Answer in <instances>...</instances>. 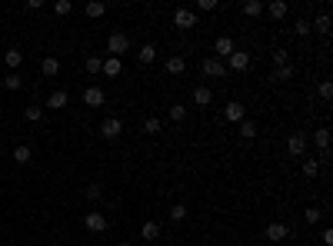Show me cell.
Here are the masks:
<instances>
[{
  "label": "cell",
  "instance_id": "obj_9",
  "mask_svg": "<svg viewBox=\"0 0 333 246\" xmlns=\"http://www.w3.org/2000/svg\"><path fill=\"white\" fill-rule=\"evenodd\" d=\"M84 104H87V107H103V104H107L103 87H97V83H94V87H87V90H84Z\"/></svg>",
  "mask_w": 333,
  "mask_h": 246
},
{
  "label": "cell",
  "instance_id": "obj_21",
  "mask_svg": "<svg viewBox=\"0 0 333 246\" xmlns=\"http://www.w3.org/2000/svg\"><path fill=\"white\" fill-rule=\"evenodd\" d=\"M183 70H187V60H183V57H170V60H166V73H174V77H180Z\"/></svg>",
  "mask_w": 333,
  "mask_h": 246
},
{
  "label": "cell",
  "instance_id": "obj_43",
  "mask_svg": "<svg viewBox=\"0 0 333 246\" xmlns=\"http://www.w3.org/2000/svg\"><path fill=\"white\" fill-rule=\"evenodd\" d=\"M117 246H130V243H117Z\"/></svg>",
  "mask_w": 333,
  "mask_h": 246
},
{
  "label": "cell",
  "instance_id": "obj_4",
  "mask_svg": "<svg viewBox=\"0 0 333 246\" xmlns=\"http://www.w3.org/2000/svg\"><path fill=\"white\" fill-rule=\"evenodd\" d=\"M174 24L180 27V30H193V27H197V14L187 10V7H177L174 10Z\"/></svg>",
  "mask_w": 333,
  "mask_h": 246
},
{
  "label": "cell",
  "instance_id": "obj_8",
  "mask_svg": "<svg viewBox=\"0 0 333 246\" xmlns=\"http://www.w3.org/2000/svg\"><path fill=\"white\" fill-rule=\"evenodd\" d=\"M200 70H203V77H223V73H227V67H223V60H217V57H203Z\"/></svg>",
  "mask_w": 333,
  "mask_h": 246
},
{
  "label": "cell",
  "instance_id": "obj_15",
  "mask_svg": "<svg viewBox=\"0 0 333 246\" xmlns=\"http://www.w3.org/2000/svg\"><path fill=\"white\" fill-rule=\"evenodd\" d=\"M4 64H7V67H10V70H14V73H17V67L24 64V54H20V50H17V47H10V50H7V54H4Z\"/></svg>",
  "mask_w": 333,
  "mask_h": 246
},
{
  "label": "cell",
  "instance_id": "obj_27",
  "mask_svg": "<svg viewBox=\"0 0 333 246\" xmlns=\"http://www.w3.org/2000/svg\"><path fill=\"white\" fill-rule=\"evenodd\" d=\"M143 130H147L150 136H157L160 130H163V123H160V117H147V120H143Z\"/></svg>",
  "mask_w": 333,
  "mask_h": 246
},
{
  "label": "cell",
  "instance_id": "obj_3",
  "mask_svg": "<svg viewBox=\"0 0 333 246\" xmlns=\"http://www.w3.org/2000/svg\"><path fill=\"white\" fill-rule=\"evenodd\" d=\"M223 120H227V123H243V120H246V107L240 104V100H230V104L223 107Z\"/></svg>",
  "mask_w": 333,
  "mask_h": 246
},
{
  "label": "cell",
  "instance_id": "obj_33",
  "mask_svg": "<svg viewBox=\"0 0 333 246\" xmlns=\"http://www.w3.org/2000/svg\"><path fill=\"white\" fill-rule=\"evenodd\" d=\"M273 80H277V83H286V80H294V67H280V70H273Z\"/></svg>",
  "mask_w": 333,
  "mask_h": 246
},
{
  "label": "cell",
  "instance_id": "obj_37",
  "mask_svg": "<svg viewBox=\"0 0 333 246\" xmlns=\"http://www.w3.org/2000/svg\"><path fill=\"white\" fill-rule=\"evenodd\" d=\"M70 10H73V4H70V0H57V4H54V14H60V17H67Z\"/></svg>",
  "mask_w": 333,
  "mask_h": 246
},
{
  "label": "cell",
  "instance_id": "obj_32",
  "mask_svg": "<svg viewBox=\"0 0 333 246\" xmlns=\"http://www.w3.org/2000/svg\"><path fill=\"white\" fill-rule=\"evenodd\" d=\"M273 67H290V54H286V50H273Z\"/></svg>",
  "mask_w": 333,
  "mask_h": 246
},
{
  "label": "cell",
  "instance_id": "obj_38",
  "mask_svg": "<svg viewBox=\"0 0 333 246\" xmlns=\"http://www.w3.org/2000/svg\"><path fill=\"white\" fill-rule=\"evenodd\" d=\"M84 193H87V200H100V196H103V186H100V183H90Z\"/></svg>",
  "mask_w": 333,
  "mask_h": 246
},
{
  "label": "cell",
  "instance_id": "obj_39",
  "mask_svg": "<svg viewBox=\"0 0 333 246\" xmlns=\"http://www.w3.org/2000/svg\"><path fill=\"white\" fill-rule=\"evenodd\" d=\"M294 33H297V37H310V20H297Z\"/></svg>",
  "mask_w": 333,
  "mask_h": 246
},
{
  "label": "cell",
  "instance_id": "obj_7",
  "mask_svg": "<svg viewBox=\"0 0 333 246\" xmlns=\"http://www.w3.org/2000/svg\"><path fill=\"white\" fill-rule=\"evenodd\" d=\"M286 153H290V157H303V153H307V136H303V133H290V136H286Z\"/></svg>",
  "mask_w": 333,
  "mask_h": 246
},
{
  "label": "cell",
  "instance_id": "obj_16",
  "mask_svg": "<svg viewBox=\"0 0 333 246\" xmlns=\"http://www.w3.org/2000/svg\"><path fill=\"white\" fill-rule=\"evenodd\" d=\"M313 143H317V146H320V153L326 157V150H330V130H326V127H320L317 133H313Z\"/></svg>",
  "mask_w": 333,
  "mask_h": 246
},
{
  "label": "cell",
  "instance_id": "obj_17",
  "mask_svg": "<svg viewBox=\"0 0 333 246\" xmlns=\"http://www.w3.org/2000/svg\"><path fill=\"white\" fill-rule=\"evenodd\" d=\"M137 60H140V64H153V60H157V47H153V43H143V47L137 50Z\"/></svg>",
  "mask_w": 333,
  "mask_h": 246
},
{
  "label": "cell",
  "instance_id": "obj_5",
  "mask_svg": "<svg viewBox=\"0 0 333 246\" xmlns=\"http://www.w3.org/2000/svg\"><path fill=\"white\" fill-rule=\"evenodd\" d=\"M246 67H250V54H243V50H233V54L227 57V70L230 73H243Z\"/></svg>",
  "mask_w": 333,
  "mask_h": 246
},
{
  "label": "cell",
  "instance_id": "obj_19",
  "mask_svg": "<svg viewBox=\"0 0 333 246\" xmlns=\"http://www.w3.org/2000/svg\"><path fill=\"white\" fill-rule=\"evenodd\" d=\"M310 30H317V33H323V37H326V33H330V14L323 10V14H320L317 20L310 24Z\"/></svg>",
  "mask_w": 333,
  "mask_h": 246
},
{
  "label": "cell",
  "instance_id": "obj_23",
  "mask_svg": "<svg viewBox=\"0 0 333 246\" xmlns=\"http://www.w3.org/2000/svg\"><path fill=\"white\" fill-rule=\"evenodd\" d=\"M100 73H107V77H117V73H120V57H107Z\"/></svg>",
  "mask_w": 333,
  "mask_h": 246
},
{
  "label": "cell",
  "instance_id": "obj_41",
  "mask_svg": "<svg viewBox=\"0 0 333 246\" xmlns=\"http://www.w3.org/2000/svg\"><path fill=\"white\" fill-rule=\"evenodd\" d=\"M320 96H323V100H330V96H333V83H330V80L320 83Z\"/></svg>",
  "mask_w": 333,
  "mask_h": 246
},
{
  "label": "cell",
  "instance_id": "obj_20",
  "mask_svg": "<svg viewBox=\"0 0 333 246\" xmlns=\"http://www.w3.org/2000/svg\"><path fill=\"white\" fill-rule=\"evenodd\" d=\"M140 236H143V239H157V236H160V223H157V220H147V223L140 226Z\"/></svg>",
  "mask_w": 333,
  "mask_h": 246
},
{
  "label": "cell",
  "instance_id": "obj_6",
  "mask_svg": "<svg viewBox=\"0 0 333 246\" xmlns=\"http://www.w3.org/2000/svg\"><path fill=\"white\" fill-rule=\"evenodd\" d=\"M286 236H290V226L286 223H270L267 230H263V239H270V243H283Z\"/></svg>",
  "mask_w": 333,
  "mask_h": 246
},
{
  "label": "cell",
  "instance_id": "obj_24",
  "mask_svg": "<svg viewBox=\"0 0 333 246\" xmlns=\"http://www.w3.org/2000/svg\"><path fill=\"white\" fill-rule=\"evenodd\" d=\"M40 117H44V107H37V104L24 107V120H27V123H37Z\"/></svg>",
  "mask_w": 333,
  "mask_h": 246
},
{
  "label": "cell",
  "instance_id": "obj_2",
  "mask_svg": "<svg viewBox=\"0 0 333 246\" xmlns=\"http://www.w3.org/2000/svg\"><path fill=\"white\" fill-rule=\"evenodd\" d=\"M107 50H110V57H120V54H127L130 50V37L127 33H110V40H107Z\"/></svg>",
  "mask_w": 333,
  "mask_h": 246
},
{
  "label": "cell",
  "instance_id": "obj_1",
  "mask_svg": "<svg viewBox=\"0 0 333 246\" xmlns=\"http://www.w3.org/2000/svg\"><path fill=\"white\" fill-rule=\"evenodd\" d=\"M123 133V120H117V117H107L100 123V140H117V136Z\"/></svg>",
  "mask_w": 333,
  "mask_h": 246
},
{
  "label": "cell",
  "instance_id": "obj_26",
  "mask_svg": "<svg viewBox=\"0 0 333 246\" xmlns=\"http://www.w3.org/2000/svg\"><path fill=\"white\" fill-rule=\"evenodd\" d=\"M270 14H273V17H277V20H283V17H286V10H290V7H286V0H273V4H270Z\"/></svg>",
  "mask_w": 333,
  "mask_h": 246
},
{
  "label": "cell",
  "instance_id": "obj_22",
  "mask_svg": "<svg viewBox=\"0 0 333 246\" xmlns=\"http://www.w3.org/2000/svg\"><path fill=\"white\" fill-rule=\"evenodd\" d=\"M103 14H107V4H103V0H90V4H87V17H94V20H100Z\"/></svg>",
  "mask_w": 333,
  "mask_h": 246
},
{
  "label": "cell",
  "instance_id": "obj_10",
  "mask_svg": "<svg viewBox=\"0 0 333 246\" xmlns=\"http://www.w3.org/2000/svg\"><path fill=\"white\" fill-rule=\"evenodd\" d=\"M84 226H87L90 233H103V230H107V216L94 210V213H87V216H84Z\"/></svg>",
  "mask_w": 333,
  "mask_h": 246
},
{
  "label": "cell",
  "instance_id": "obj_18",
  "mask_svg": "<svg viewBox=\"0 0 333 246\" xmlns=\"http://www.w3.org/2000/svg\"><path fill=\"white\" fill-rule=\"evenodd\" d=\"M40 70H44V77H57V73H60V60H57V57H44Z\"/></svg>",
  "mask_w": 333,
  "mask_h": 246
},
{
  "label": "cell",
  "instance_id": "obj_35",
  "mask_svg": "<svg viewBox=\"0 0 333 246\" xmlns=\"http://www.w3.org/2000/svg\"><path fill=\"white\" fill-rule=\"evenodd\" d=\"M100 70H103V60L97 54H90L87 57V73H100Z\"/></svg>",
  "mask_w": 333,
  "mask_h": 246
},
{
  "label": "cell",
  "instance_id": "obj_42",
  "mask_svg": "<svg viewBox=\"0 0 333 246\" xmlns=\"http://www.w3.org/2000/svg\"><path fill=\"white\" fill-rule=\"evenodd\" d=\"M323 246H333V230H323Z\"/></svg>",
  "mask_w": 333,
  "mask_h": 246
},
{
  "label": "cell",
  "instance_id": "obj_28",
  "mask_svg": "<svg viewBox=\"0 0 333 246\" xmlns=\"http://www.w3.org/2000/svg\"><path fill=\"white\" fill-rule=\"evenodd\" d=\"M303 220L313 226V223H320L323 220V207H307V213H303Z\"/></svg>",
  "mask_w": 333,
  "mask_h": 246
},
{
  "label": "cell",
  "instance_id": "obj_13",
  "mask_svg": "<svg viewBox=\"0 0 333 246\" xmlns=\"http://www.w3.org/2000/svg\"><path fill=\"white\" fill-rule=\"evenodd\" d=\"M14 160L20 163V167H30V163H33V150L27 146V143H17V146H14Z\"/></svg>",
  "mask_w": 333,
  "mask_h": 246
},
{
  "label": "cell",
  "instance_id": "obj_30",
  "mask_svg": "<svg viewBox=\"0 0 333 246\" xmlns=\"http://www.w3.org/2000/svg\"><path fill=\"white\" fill-rule=\"evenodd\" d=\"M170 220L183 223V220H187V207H183V203H174V207H170Z\"/></svg>",
  "mask_w": 333,
  "mask_h": 246
},
{
  "label": "cell",
  "instance_id": "obj_36",
  "mask_svg": "<svg viewBox=\"0 0 333 246\" xmlns=\"http://www.w3.org/2000/svg\"><path fill=\"white\" fill-rule=\"evenodd\" d=\"M320 173V160H303V176H317Z\"/></svg>",
  "mask_w": 333,
  "mask_h": 246
},
{
  "label": "cell",
  "instance_id": "obj_14",
  "mask_svg": "<svg viewBox=\"0 0 333 246\" xmlns=\"http://www.w3.org/2000/svg\"><path fill=\"white\" fill-rule=\"evenodd\" d=\"M214 50H217V60H220V57H230L233 50H237V47H233V37H217Z\"/></svg>",
  "mask_w": 333,
  "mask_h": 246
},
{
  "label": "cell",
  "instance_id": "obj_34",
  "mask_svg": "<svg viewBox=\"0 0 333 246\" xmlns=\"http://www.w3.org/2000/svg\"><path fill=\"white\" fill-rule=\"evenodd\" d=\"M170 120H174V123L187 120V107H183V104H174V107H170Z\"/></svg>",
  "mask_w": 333,
  "mask_h": 246
},
{
  "label": "cell",
  "instance_id": "obj_12",
  "mask_svg": "<svg viewBox=\"0 0 333 246\" xmlns=\"http://www.w3.org/2000/svg\"><path fill=\"white\" fill-rule=\"evenodd\" d=\"M193 104H197V107H203V110H206V107L214 104V90L206 87V83H200V87L193 90Z\"/></svg>",
  "mask_w": 333,
  "mask_h": 246
},
{
  "label": "cell",
  "instance_id": "obj_25",
  "mask_svg": "<svg viewBox=\"0 0 333 246\" xmlns=\"http://www.w3.org/2000/svg\"><path fill=\"white\" fill-rule=\"evenodd\" d=\"M237 127H240V136H243V140H254V136H257V123H254V120H243V123H237Z\"/></svg>",
  "mask_w": 333,
  "mask_h": 246
},
{
  "label": "cell",
  "instance_id": "obj_11",
  "mask_svg": "<svg viewBox=\"0 0 333 246\" xmlns=\"http://www.w3.org/2000/svg\"><path fill=\"white\" fill-rule=\"evenodd\" d=\"M67 104H70V93H67V90H54V93L47 96V110H64Z\"/></svg>",
  "mask_w": 333,
  "mask_h": 246
},
{
  "label": "cell",
  "instance_id": "obj_31",
  "mask_svg": "<svg viewBox=\"0 0 333 246\" xmlns=\"http://www.w3.org/2000/svg\"><path fill=\"white\" fill-rule=\"evenodd\" d=\"M4 87H7V90H20V87H24L20 73H7V77H4Z\"/></svg>",
  "mask_w": 333,
  "mask_h": 246
},
{
  "label": "cell",
  "instance_id": "obj_40",
  "mask_svg": "<svg viewBox=\"0 0 333 246\" xmlns=\"http://www.w3.org/2000/svg\"><path fill=\"white\" fill-rule=\"evenodd\" d=\"M197 10L210 14V10H217V0H197Z\"/></svg>",
  "mask_w": 333,
  "mask_h": 246
},
{
  "label": "cell",
  "instance_id": "obj_29",
  "mask_svg": "<svg viewBox=\"0 0 333 246\" xmlns=\"http://www.w3.org/2000/svg\"><path fill=\"white\" fill-rule=\"evenodd\" d=\"M243 14L246 17H260L263 14V4H260V0H246V4H243Z\"/></svg>",
  "mask_w": 333,
  "mask_h": 246
}]
</instances>
